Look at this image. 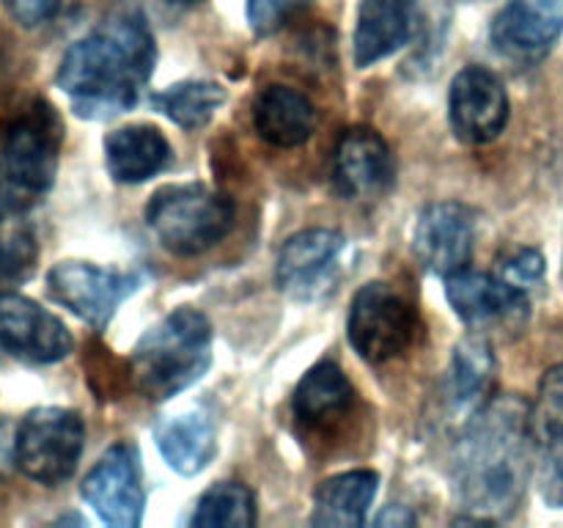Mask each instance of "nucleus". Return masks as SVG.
Wrapping results in <instances>:
<instances>
[{
	"label": "nucleus",
	"instance_id": "6",
	"mask_svg": "<svg viewBox=\"0 0 563 528\" xmlns=\"http://www.w3.org/2000/svg\"><path fill=\"white\" fill-rule=\"evenodd\" d=\"M86 424L69 407H36L14 429V462L27 479L58 487L77 471Z\"/></svg>",
	"mask_w": 563,
	"mask_h": 528
},
{
	"label": "nucleus",
	"instance_id": "17",
	"mask_svg": "<svg viewBox=\"0 0 563 528\" xmlns=\"http://www.w3.org/2000/svg\"><path fill=\"white\" fill-rule=\"evenodd\" d=\"M416 0H361L355 25L357 69L388 58L416 33Z\"/></svg>",
	"mask_w": 563,
	"mask_h": 528
},
{
	"label": "nucleus",
	"instance_id": "33",
	"mask_svg": "<svg viewBox=\"0 0 563 528\" xmlns=\"http://www.w3.org/2000/svg\"><path fill=\"white\" fill-rule=\"evenodd\" d=\"M416 520L418 517L412 515L410 509H407V506H401V504H396V506H388V509L383 512V515L377 517V526H394V528H407V526H416Z\"/></svg>",
	"mask_w": 563,
	"mask_h": 528
},
{
	"label": "nucleus",
	"instance_id": "23",
	"mask_svg": "<svg viewBox=\"0 0 563 528\" xmlns=\"http://www.w3.org/2000/svg\"><path fill=\"white\" fill-rule=\"evenodd\" d=\"M352 383L333 361H319L306 372L295 391L297 421L311 429H324L341 421L352 407Z\"/></svg>",
	"mask_w": 563,
	"mask_h": 528
},
{
	"label": "nucleus",
	"instance_id": "7",
	"mask_svg": "<svg viewBox=\"0 0 563 528\" xmlns=\"http://www.w3.org/2000/svg\"><path fill=\"white\" fill-rule=\"evenodd\" d=\"M418 317L410 302L388 284H366L355 295L346 319V339L366 363L399 358L416 339Z\"/></svg>",
	"mask_w": 563,
	"mask_h": 528
},
{
	"label": "nucleus",
	"instance_id": "16",
	"mask_svg": "<svg viewBox=\"0 0 563 528\" xmlns=\"http://www.w3.org/2000/svg\"><path fill=\"white\" fill-rule=\"evenodd\" d=\"M563 33V0H511L493 22V42L509 58H542Z\"/></svg>",
	"mask_w": 563,
	"mask_h": 528
},
{
	"label": "nucleus",
	"instance_id": "21",
	"mask_svg": "<svg viewBox=\"0 0 563 528\" xmlns=\"http://www.w3.org/2000/svg\"><path fill=\"white\" fill-rule=\"evenodd\" d=\"M377 490L379 476L374 471H346L324 479L313 495L311 522L324 528L363 526Z\"/></svg>",
	"mask_w": 563,
	"mask_h": 528
},
{
	"label": "nucleus",
	"instance_id": "14",
	"mask_svg": "<svg viewBox=\"0 0 563 528\" xmlns=\"http://www.w3.org/2000/svg\"><path fill=\"white\" fill-rule=\"evenodd\" d=\"M394 154L372 127H352L333 152V185L352 201H374L394 185Z\"/></svg>",
	"mask_w": 563,
	"mask_h": 528
},
{
	"label": "nucleus",
	"instance_id": "30",
	"mask_svg": "<svg viewBox=\"0 0 563 528\" xmlns=\"http://www.w3.org/2000/svg\"><path fill=\"white\" fill-rule=\"evenodd\" d=\"M544 275V256L533 248H520V251L509 253V256L500 262V278L509 280V284L528 289L531 284L542 280Z\"/></svg>",
	"mask_w": 563,
	"mask_h": 528
},
{
	"label": "nucleus",
	"instance_id": "10",
	"mask_svg": "<svg viewBox=\"0 0 563 528\" xmlns=\"http://www.w3.org/2000/svg\"><path fill=\"white\" fill-rule=\"evenodd\" d=\"M80 495L99 515V520L115 528H135L143 520L141 462L137 449L130 443H115L99 457L97 465L82 479Z\"/></svg>",
	"mask_w": 563,
	"mask_h": 528
},
{
	"label": "nucleus",
	"instance_id": "3",
	"mask_svg": "<svg viewBox=\"0 0 563 528\" xmlns=\"http://www.w3.org/2000/svg\"><path fill=\"white\" fill-rule=\"evenodd\" d=\"M64 121L44 99L0 124V218H16L36 207L55 182Z\"/></svg>",
	"mask_w": 563,
	"mask_h": 528
},
{
	"label": "nucleus",
	"instance_id": "26",
	"mask_svg": "<svg viewBox=\"0 0 563 528\" xmlns=\"http://www.w3.org/2000/svg\"><path fill=\"white\" fill-rule=\"evenodd\" d=\"M36 237L27 226L0 218V292L22 284L36 267Z\"/></svg>",
	"mask_w": 563,
	"mask_h": 528
},
{
	"label": "nucleus",
	"instance_id": "20",
	"mask_svg": "<svg viewBox=\"0 0 563 528\" xmlns=\"http://www.w3.org/2000/svg\"><path fill=\"white\" fill-rule=\"evenodd\" d=\"M253 124L258 135L273 146H302L313 135L317 110L311 99L297 88L267 86L253 102Z\"/></svg>",
	"mask_w": 563,
	"mask_h": 528
},
{
	"label": "nucleus",
	"instance_id": "22",
	"mask_svg": "<svg viewBox=\"0 0 563 528\" xmlns=\"http://www.w3.org/2000/svg\"><path fill=\"white\" fill-rule=\"evenodd\" d=\"M154 438H157L159 454L181 476H198L207 471L218 451L214 427L203 413H179L174 418H165L154 429Z\"/></svg>",
	"mask_w": 563,
	"mask_h": 528
},
{
	"label": "nucleus",
	"instance_id": "5",
	"mask_svg": "<svg viewBox=\"0 0 563 528\" xmlns=\"http://www.w3.org/2000/svg\"><path fill=\"white\" fill-rule=\"evenodd\" d=\"M236 207L225 193L207 185L159 187L146 204V223L165 251L198 256L234 229Z\"/></svg>",
	"mask_w": 563,
	"mask_h": 528
},
{
	"label": "nucleus",
	"instance_id": "2",
	"mask_svg": "<svg viewBox=\"0 0 563 528\" xmlns=\"http://www.w3.org/2000/svg\"><path fill=\"white\" fill-rule=\"evenodd\" d=\"M154 72V36L141 14L113 16L64 53L58 88L88 119H108L137 102Z\"/></svg>",
	"mask_w": 563,
	"mask_h": 528
},
{
	"label": "nucleus",
	"instance_id": "19",
	"mask_svg": "<svg viewBox=\"0 0 563 528\" xmlns=\"http://www.w3.org/2000/svg\"><path fill=\"white\" fill-rule=\"evenodd\" d=\"M170 143L157 127L132 124L110 132L104 141V165L121 185H141L170 165Z\"/></svg>",
	"mask_w": 563,
	"mask_h": 528
},
{
	"label": "nucleus",
	"instance_id": "15",
	"mask_svg": "<svg viewBox=\"0 0 563 528\" xmlns=\"http://www.w3.org/2000/svg\"><path fill=\"white\" fill-rule=\"evenodd\" d=\"M445 295L454 306L456 317L465 319L471 328H489V324H506L517 328L528 319L526 289L509 284L498 275L473 273V270H460V273L445 278Z\"/></svg>",
	"mask_w": 563,
	"mask_h": 528
},
{
	"label": "nucleus",
	"instance_id": "28",
	"mask_svg": "<svg viewBox=\"0 0 563 528\" xmlns=\"http://www.w3.org/2000/svg\"><path fill=\"white\" fill-rule=\"evenodd\" d=\"M308 3L311 0H247V22L258 36H273Z\"/></svg>",
	"mask_w": 563,
	"mask_h": 528
},
{
	"label": "nucleus",
	"instance_id": "9",
	"mask_svg": "<svg viewBox=\"0 0 563 528\" xmlns=\"http://www.w3.org/2000/svg\"><path fill=\"white\" fill-rule=\"evenodd\" d=\"M346 237L335 229H308L289 237L278 253L275 280L295 300H317L341 278Z\"/></svg>",
	"mask_w": 563,
	"mask_h": 528
},
{
	"label": "nucleus",
	"instance_id": "11",
	"mask_svg": "<svg viewBox=\"0 0 563 528\" xmlns=\"http://www.w3.org/2000/svg\"><path fill=\"white\" fill-rule=\"evenodd\" d=\"M451 130L462 143L484 146L506 130L509 121V94L484 66H467L451 82L449 94Z\"/></svg>",
	"mask_w": 563,
	"mask_h": 528
},
{
	"label": "nucleus",
	"instance_id": "34",
	"mask_svg": "<svg viewBox=\"0 0 563 528\" xmlns=\"http://www.w3.org/2000/svg\"><path fill=\"white\" fill-rule=\"evenodd\" d=\"M168 3H176V6H196V3H201V0H168Z\"/></svg>",
	"mask_w": 563,
	"mask_h": 528
},
{
	"label": "nucleus",
	"instance_id": "13",
	"mask_svg": "<svg viewBox=\"0 0 563 528\" xmlns=\"http://www.w3.org/2000/svg\"><path fill=\"white\" fill-rule=\"evenodd\" d=\"M473 242H476V212L460 201H440L423 209L412 234V248L423 267L443 278L467 267Z\"/></svg>",
	"mask_w": 563,
	"mask_h": 528
},
{
	"label": "nucleus",
	"instance_id": "32",
	"mask_svg": "<svg viewBox=\"0 0 563 528\" xmlns=\"http://www.w3.org/2000/svg\"><path fill=\"white\" fill-rule=\"evenodd\" d=\"M14 465V432H11L9 424L0 421V479L9 476Z\"/></svg>",
	"mask_w": 563,
	"mask_h": 528
},
{
	"label": "nucleus",
	"instance_id": "27",
	"mask_svg": "<svg viewBox=\"0 0 563 528\" xmlns=\"http://www.w3.org/2000/svg\"><path fill=\"white\" fill-rule=\"evenodd\" d=\"M533 429L537 432H563V363L553 366L539 385V402L533 410Z\"/></svg>",
	"mask_w": 563,
	"mask_h": 528
},
{
	"label": "nucleus",
	"instance_id": "1",
	"mask_svg": "<svg viewBox=\"0 0 563 528\" xmlns=\"http://www.w3.org/2000/svg\"><path fill=\"white\" fill-rule=\"evenodd\" d=\"M533 413L506 396L487 402L467 421L454 449V482L473 520H506L520 509L531 476Z\"/></svg>",
	"mask_w": 563,
	"mask_h": 528
},
{
	"label": "nucleus",
	"instance_id": "29",
	"mask_svg": "<svg viewBox=\"0 0 563 528\" xmlns=\"http://www.w3.org/2000/svg\"><path fill=\"white\" fill-rule=\"evenodd\" d=\"M539 493L544 504L563 509V432L548 438V449L539 460Z\"/></svg>",
	"mask_w": 563,
	"mask_h": 528
},
{
	"label": "nucleus",
	"instance_id": "8",
	"mask_svg": "<svg viewBox=\"0 0 563 528\" xmlns=\"http://www.w3.org/2000/svg\"><path fill=\"white\" fill-rule=\"evenodd\" d=\"M137 286V273L104 270L91 262H58L47 273V295L97 330L113 319L115 308L135 295Z\"/></svg>",
	"mask_w": 563,
	"mask_h": 528
},
{
	"label": "nucleus",
	"instance_id": "4",
	"mask_svg": "<svg viewBox=\"0 0 563 528\" xmlns=\"http://www.w3.org/2000/svg\"><path fill=\"white\" fill-rule=\"evenodd\" d=\"M212 363V324L196 308H176L143 333L130 358L132 385L146 399L165 402L207 374Z\"/></svg>",
	"mask_w": 563,
	"mask_h": 528
},
{
	"label": "nucleus",
	"instance_id": "12",
	"mask_svg": "<svg viewBox=\"0 0 563 528\" xmlns=\"http://www.w3.org/2000/svg\"><path fill=\"white\" fill-rule=\"evenodd\" d=\"M0 350L27 363H58L75 350L69 328L36 300L0 295Z\"/></svg>",
	"mask_w": 563,
	"mask_h": 528
},
{
	"label": "nucleus",
	"instance_id": "25",
	"mask_svg": "<svg viewBox=\"0 0 563 528\" xmlns=\"http://www.w3.org/2000/svg\"><path fill=\"white\" fill-rule=\"evenodd\" d=\"M198 528H251L256 526V498L240 482H220L201 495L192 515Z\"/></svg>",
	"mask_w": 563,
	"mask_h": 528
},
{
	"label": "nucleus",
	"instance_id": "31",
	"mask_svg": "<svg viewBox=\"0 0 563 528\" xmlns=\"http://www.w3.org/2000/svg\"><path fill=\"white\" fill-rule=\"evenodd\" d=\"M5 6L20 25L36 28L58 11L60 0H5Z\"/></svg>",
	"mask_w": 563,
	"mask_h": 528
},
{
	"label": "nucleus",
	"instance_id": "18",
	"mask_svg": "<svg viewBox=\"0 0 563 528\" xmlns=\"http://www.w3.org/2000/svg\"><path fill=\"white\" fill-rule=\"evenodd\" d=\"M495 385V355L487 336L471 333L454 346L449 369V396L451 416L471 421L489 402Z\"/></svg>",
	"mask_w": 563,
	"mask_h": 528
},
{
	"label": "nucleus",
	"instance_id": "24",
	"mask_svg": "<svg viewBox=\"0 0 563 528\" xmlns=\"http://www.w3.org/2000/svg\"><path fill=\"white\" fill-rule=\"evenodd\" d=\"M223 102L225 88L209 80L176 82V86L165 88V91L152 97L154 108L163 116H168L174 124L185 127V130H198V127L207 124Z\"/></svg>",
	"mask_w": 563,
	"mask_h": 528
}]
</instances>
